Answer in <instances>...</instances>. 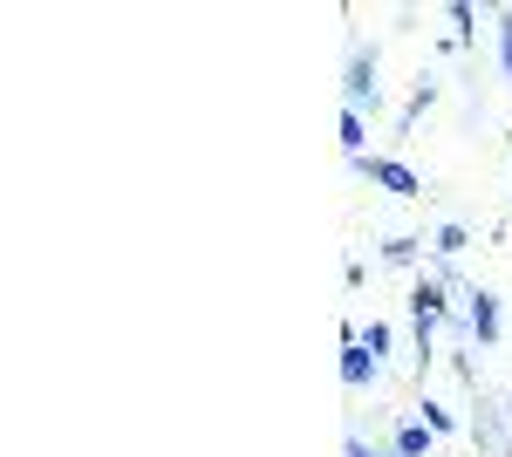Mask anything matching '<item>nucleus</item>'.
Wrapping results in <instances>:
<instances>
[{"label":"nucleus","instance_id":"nucleus-1","mask_svg":"<svg viewBox=\"0 0 512 457\" xmlns=\"http://www.w3.org/2000/svg\"><path fill=\"white\" fill-rule=\"evenodd\" d=\"M349 96L355 103H376V69H369L362 55H355V69H349Z\"/></svg>","mask_w":512,"mask_h":457},{"label":"nucleus","instance_id":"nucleus-2","mask_svg":"<svg viewBox=\"0 0 512 457\" xmlns=\"http://www.w3.org/2000/svg\"><path fill=\"white\" fill-rule=\"evenodd\" d=\"M369 178H376V185H390V191H417V178H410L403 164H369Z\"/></svg>","mask_w":512,"mask_h":457},{"label":"nucleus","instance_id":"nucleus-3","mask_svg":"<svg viewBox=\"0 0 512 457\" xmlns=\"http://www.w3.org/2000/svg\"><path fill=\"white\" fill-rule=\"evenodd\" d=\"M369 369H376V355H369V348H349V355H342V376H349V382H362Z\"/></svg>","mask_w":512,"mask_h":457},{"label":"nucleus","instance_id":"nucleus-4","mask_svg":"<svg viewBox=\"0 0 512 457\" xmlns=\"http://www.w3.org/2000/svg\"><path fill=\"white\" fill-rule=\"evenodd\" d=\"M472 321H478V335H499V314H492V294H478V301H472Z\"/></svg>","mask_w":512,"mask_h":457},{"label":"nucleus","instance_id":"nucleus-5","mask_svg":"<svg viewBox=\"0 0 512 457\" xmlns=\"http://www.w3.org/2000/svg\"><path fill=\"white\" fill-rule=\"evenodd\" d=\"M499 55H506V69H512V21H506V41H499Z\"/></svg>","mask_w":512,"mask_h":457},{"label":"nucleus","instance_id":"nucleus-6","mask_svg":"<svg viewBox=\"0 0 512 457\" xmlns=\"http://www.w3.org/2000/svg\"><path fill=\"white\" fill-rule=\"evenodd\" d=\"M349 457H369V444H349Z\"/></svg>","mask_w":512,"mask_h":457}]
</instances>
